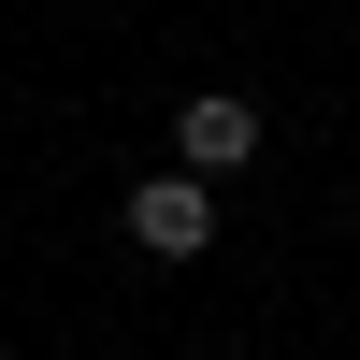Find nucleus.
Returning <instances> with one entry per match:
<instances>
[{"instance_id":"obj_1","label":"nucleus","mask_w":360,"mask_h":360,"mask_svg":"<svg viewBox=\"0 0 360 360\" xmlns=\"http://www.w3.org/2000/svg\"><path fill=\"white\" fill-rule=\"evenodd\" d=\"M130 245L144 259H202L217 245V173H144L130 188Z\"/></svg>"},{"instance_id":"obj_2","label":"nucleus","mask_w":360,"mask_h":360,"mask_svg":"<svg viewBox=\"0 0 360 360\" xmlns=\"http://www.w3.org/2000/svg\"><path fill=\"white\" fill-rule=\"evenodd\" d=\"M173 159H188V173H245L259 159V101H245V86H202V101L173 115Z\"/></svg>"}]
</instances>
